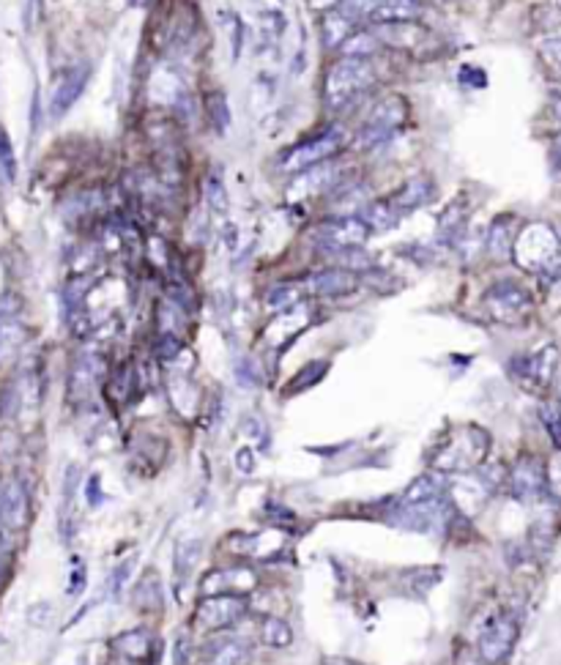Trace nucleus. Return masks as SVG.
<instances>
[{
    "mask_svg": "<svg viewBox=\"0 0 561 665\" xmlns=\"http://www.w3.org/2000/svg\"><path fill=\"white\" fill-rule=\"evenodd\" d=\"M375 85V69L370 58H343L331 64L323 77V104L329 109L351 107L367 88Z\"/></svg>",
    "mask_w": 561,
    "mask_h": 665,
    "instance_id": "obj_1",
    "label": "nucleus"
},
{
    "mask_svg": "<svg viewBox=\"0 0 561 665\" xmlns=\"http://www.w3.org/2000/svg\"><path fill=\"white\" fill-rule=\"evenodd\" d=\"M490 450V435L482 427H460L443 441V447L433 455V471L441 474H469L477 471Z\"/></svg>",
    "mask_w": 561,
    "mask_h": 665,
    "instance_id": "obj_2",
    "label": "nucleus"
},
{
    "mask_svg": "<svg viewBox=\"0 0 561 665\" xmlns=\"http://www.w3.org/2000/svg\"><path fill=\"white\" fill-rule=\"evenodd\" d=\"M561 241L558 233L548 225V222H529V225L518 228L515 244H513V260L523 271L542 274L550 268L558 258Z\"/></svg>",
    "mask_w": 561,
    "mask_h": 665,
    "instance_id": "obj_3",
    "label": "nucleus"
},
{
    "mask_svg": "<svg viewBox=\"0 0 561 665\" xmlns=\"http://www.w3.org/2000/svg\"><path fill=\"white\" fill-rule=\"evenodd\" d=\"M406 121H408V101L398 93L383 96L381 101L373 104L367 118L362 121L356 143L362 148H378L395 137L406 127Z\"/></svg>",
    "mask_w": 561,
    "mask_h": 665,
    "instance_id": "obj_4",
    "label": "nucleus"
},
{
    "mask_svg": "<svg viewBox=\"0 0 561 665\" xmlns=\"http://www.w3.org/2000/svg\"><path fill=\"white\" fill-rule=\"evenodd\" d=\"M348 143L346 132L340 127H329V129H320L318 135L307 137L304 143L288 148V153L283 156V171L288 173H302V171H310L315 164H323V162H331V156H337L343 151V145Z\"/></svg>",
    "mask_w": 561,
    "mask_h": 665,
    "instance_id": "obj_5",
    "label": "nucleus"
},
{
    "mask_svg": "<svg viewBox=\"0 0 561 665\" xmlns=\"http://www.w3.org/2000/svg\"><path fill=\"white\" fill-rule=\"evenodd\" d=\"M482 302H485V310L490 312L493 320L507 323V326L523 323L534 310L531 293L515 280H501V283L490 285Z\"/></svg>",
    "mask_w": 561,
    "mask_h": 665,
    "instance_id": "obj_6",
    "label": "nucleus"
},
{
    "mask_svg": "<svg viewBox=\"0 0 561 665\" xmlns=\"http://www.w3.org/2000/svg\"><path fill=\"white\" fill-rule=\"evenodd\" d=\"M247 614V597L244 594H211L203 597L192 614V627L206 633H222L241 622Z\"/></svg>",
    "mask_w": 561,
    "mask_h": 665,
    "instance_id": "obj_7",
    "label": "nucleus"
},
{
    "mask_svg": "<svg viewBox=\"0 0 561 665\" xmlns=\"http://www.w3.org/2000/svg\"><path fill=\"white\" fill-rule=\"evenodd\" d=\"M507 487L523 504H542L550 498L548 490V466L537 455H521L507 471Z\"/></svg>",
    "mask_w": 561,
    "mask_h": 665,
    "instance_id": "obj_8",
    "label": "nucleus"
},
{
    "mask_svg": "<svg viewBox=\"0 0 561 665\" xmlns=\"http://www.w3.org/2000/svg\"><path fill=\"white\" fill-rule=\"evenodd\" d=\"M518 635H521V622L515 614H498L493 617L482 635H479V643H477V652H479V660L485 665H501L504 660H507L518 643Z\"/></svg>",
    "mask_w": 561,
    "mask_h": 665,
    "instance_id": "obj_9",
    "label": "nucleus"
},
{
    "mask_svg": "<svg viewBox=\"0 0 561 665\" xmlns=\"http://www.w3.org/2000/svg\"><path fill=\"white\" fill-rule=\"evenodd\" d=\"M370 239V228L356 214H337L320 219L315 228L318 249H343V247H362Z\"/></svg>",
    "mask_w": 561,
    "mask_h": 665,
    "instance_id": "obj_10",
    "label": "nucleus"
},
{
    "mask_svg": "<svg viewBox=\"0 0 561 665\" xmlns=\"http://www.w3.org/2000/svg\"><path fill=\"white\" fill-rule=\"evenodd\" d=\"M556 364H558V348L548 343L534 354L518 356L513 362V372L523 386H529V389H545L556 375Z\"/></svg>",
    "mask_w": 561,
    "mask_h": 665,
    "instance_id": "obj_11",
    "label": "nucleus"
},
{
    "mask_svg": "<svg viewBox=\"0 0 561 665\" xmlns=\"http://www.w3.org/2000/svg\"><path fill=\"white\" fill-rule=\"evenodd\" d=\"M112 657L121 665H151V652H159V641L148 627H135L110 641Z\"/></svg>",
    "mask_w": 561,
    "mask_h": 665,
    "instance_id": "obj_12",
    "label": "nucleus"
},
{
    "mask_svg": "<svg viewBox=\"0 0 561 665\" xmlns=\"http://www.w3.org/2000/svg\"><path fill=\"white\" fill-rule=\"evenodd\" d=\"M302 283V291L304 296H318V299H331V296H346L351 291H356L359 285V276L356 271H346V268H323V271H315L310 276H304Z\"/></svg>",
    "mask_w": 561,
    "mask_h": 665,
    "instance_id": "obj_13",
    "label": "nucleus"
},
{
    "mask_svg": "<svg viewBox=\"0 0 561 665\" xmlns=\"http://www.w3.org/2000/svg\"><path fill=\"white\" fill-rule=\"evenodd\" d=\"M88 77H91V69L77 64V66H69L61 80L55 83V91H52V99H49V116L52 118H61L69 113V107L83 96L85 85H88Z\"/></svg>",
    "mask_w": 561,
    "mask_h": 665,
    "instance_id": "obj_14",
    "label": "nucleus"
},
{
    "mask_svg": "<svg viewBox=\"0 0 561 665\" xmlns=\"http://www.w3.org/2000/svg\"><path fill=\"white\" fill-rule=\"evenodd\" d=\"M258 586V578L250 567H228V570H214L203 581V597L211 594H247Z\"/></svg>",
    "mask_w": 561,
    "mask_h": 665,
    "instance_id": "obj_15",
    "label": "nucleus"
},
{
    "mask_svg": "<svg viewBox=\"0 0 561 665\" xmlns=\"http://www.w3.org/2000/svg\"><path fill=\"white\" fill-rule=\"evenodd\" d=\"M4 487V502H0V523L6 529H22L31 521V502H28V490L25 485L12 477L6 482H0Z\"/></svg>",
    "mask_w": 561,
    "mask_h": 665,
    "instance_id": "obj_16",
    "label": "nucleus"
},
{
    "mask_svg": "<svg viewBox=\"0 0 561 665\" xmlns=\"http://www.w3.org/2000/svg\"><path fill=\"white\" fill-rule=\"evenodd\" d=\"M104 378V359L96 354V351H85L75 359L72 364V375H69V392L72 398H80L85 400L96 386L99 381Z\"/></svg>",
    "mask_w": 561,
    "mask_h": 665,
    "instance_id": "obj_17",
    "label": "nucleus"
},
{
    "mask_svg": "<svg viewBox=\"0 0 561 665\" xmlns=\"http://www.w3.org/2000/svg\"><path fill=\"white\" fill-rule=\"evenodd\" d=\"M359 31V22L348 17L340 6H334L320 14V44L326 49H340L346 39H351Z\"/></svg>",
    "mask_w": 561,
    "mask_h": 665,
    "instance_id": "obj_18",
    "label": "nucleus"
},
{
    "mask_svg": "<svg viewBox=\"0 0 561 665\" xmlns=\"http://www.w3.org/2000/svg\"><path fill=\"white\" fill-rule=\"evenodd\" d=\"M203 660L208 665H250L252 649L241 638H214L203 646Z\"/></svg>",
    "mask_w": 561,
    "mask_h": 665,
    "instance_id": "obj_19",
    "label": "nucleus"
},
{
    "mask_svg": "<svg viewBox=\"0 0 561 665\" xmlns=\"http://www.w3.org/2000/svg\"><path fill=\"white\" fill-rule=\"evenodd\" d=\"M518 236V219L513 214L498 216L485 239V249L493 260H510L513 258V244Z\"/></svg>",
    "mask_w": 561,
    "mask_h": 665,
    "instance_id": "obj_20",
    "label": "nucleus"
},
{
    "mask_svg": "<svg viewBox=\"0 0 561 665\" xmlns=\"http://www.w3.org/2000/svg\"><path fill=\"white\" fill-rule=\"evenodd\" d=\"M422 4L419 0H383V4L370 14V25H400V22H419Z\"/></svg>",
    "mask_w": 561,
    "mask_h": 665,
    "instance_id": "obj_21",
    "label": "nucleus"
},
{
    "mask_svg": "<svg viewBox=\"0 0 561 665\" xmlns=\"http://www.w3.org/2000/svg\"><path fill=\"white\" fill-rule=\"evenodd\" d=\"M433 192H435V184H433L427 176H416V179H411L403 189H398L395 195H391L389 203L398 208L400 216H406L408 211H416V208H422L425 203H430V200H433Z\"/></svg>",
    "mask_w": 561,
    "mask_h": 665,
    "instance_id": "obj_22",
    "label": "nucleus"
},
{
    "mask_svg": "<svg viewBox=\"0 0 561 665\" xmlns=\"http://www.w3.org/2000/svg\"><path fill=\"white\" fill-rule=\"evenodd\" d=\"M443 493H446V474L430 468L406 487V493L398 498L395 504H422V502H430V498H438Z\"/></svg>",
    "mask_w": 561,
    "mask_h": 665,
    "instance_id": "obj_23",
    "label": "nucleus"
},
{
    "mask_svg": "<svg viewBox=\"0 0 561 665\" xmlns=\"http://www.w3.org/2000/svg\"><path fill=\"white\" fill-rule=\"evenodd\" d=\"M25 337L28 331L17 320V315H0V367L17 359L20 348L25 346Z\"/></svg>",
    "mask_w": 561,
    "mask_h": 665,
    "instance_id": "obj_24",
    "label": "nucleus"
},
{
    "mask_svg": "<svg viewBox=\"0 0 561 665\" xmlns=\"http://www.w3.org/2000/svg\"><path fill=\"white\" fill-rule=\"evenodd\" d=\"M356 216H362V222L370 228V233L375 231V233H386V231H391V228H398V222L403 219L400 214H398V208L391 206L389 200H370Z\"/></svg>",
    "mask_w": 561,
    "mask_h": 665,
    "instance_id": "obj_25",
    "label": "nucleus"
},
{
    "mask_svg": "<svg viewBox=\"0 0 561 665\" xmlns=\"http://www.w3.org/2000/svg\"><path fill=\"white\" fill-rule=\"evenodd\" d=\"M132 602L137 608H143V611H162L164 605V589H162V581L153 570H148L137 586L132 589Z\"/></svg>",
    "mask_w": 561,
    "mask_h": 665,
    "instance_id": "obj_26",
    "label": "nucleus"
},
{
    "mask_svg": "<svg viewBox=\"0 0 561 665\" xmlns=\"http://www.w3.org/2000/svg\"><path fill=\"white\" fill-rule=\"evenodd\" d=\"M137 372H135V367L132 364H121L116 372L110 375V381H107V395L112 398V400H118V403H132L135 400V395H137Z\"/></svg>",
    "mask_w": 561,
    "mask_h": 665,
    "instance_id": "obj_27",
    "label": "nucleus"
},
{
    "mask_svg": "<svg viewBox=\"0 0 561 665\" xmlns=\"http://www.w3.org/2000/svg\"><path fill=\"white\" fill-rule=\"evenodd\" d=\"M304 299V291H302V283H276L266 291L263 296V304L274 312H283V310H291L296 304H302Z\"/></svg>",
    "mask_w": 561,
    "mask_h": 665,
    "instance_id": "obj_28",
    "label": "nucleus"
},
{
    "mask_svg": "<svg viewBox=\"0 0 561 665\" xmlns=\"http://www.w3.org/2000/svg\"><path fill=\"white\" fill-rule=\"evenodd\" d=\"M200 553H203V542L200 539H179L176 542V550H173V567H176V575H179V581H184L187 575H192V570H195V564H197V559H200Z\"/></svg>",
    "mask_w": 561,
    "mask_h": 665,
    "instance_id": "obj_29",
    "label": "nucleus"
},
{
    "mask_svg": "<svg viewBox=\"0 0 561 665\" xmlns=\"http://www.w3.org/2000/svg\"><path fill=\"white\" fill-rule=\"evenodd\" d=\"M260 641L271 649H288L294 643V630L285 619L279 617H268L260 625Z\"/></svg>",
    "mask_w": 561,
    "mask_h": 665,
    "instance_id": "obj_30",
    "label": "nucleus"
},
{
    "mask_svg": "<svg viewBox=\"0 0 561 665\" xmlns=\"http://www.w3.org/2000/svg\"><path fill=\"white\" fill-rule=\"evenodd\" d=\"M378 47H381V41L373 31H356L351 39L343 41L340 52L346 55V58H373Z\"/></svg>",
    "mask_w": 561,
    "mask_h": 665,
    "instance_id": "obj_31",
    "label": "nucleus"
},
{
    "mask_svg": "<svg viewBox=\"0 0 561 665\" xmlns=\"http://www.w3.org/2000/svg\"><path fill=\"white\" fill-rule=\"evenodd\" d=\"M553 510H548V512H542L537 521H534V526H531V542L537 545V550H548L553 542H556V531H558V526H553Z\"/></svg>",
    "mask_w": 561,
    "mask_h": 665,
    "instance_id": "obj_32",
    "label": "nucleus"
},
{
    "mask_svg": "<svg viewBox=\"0 0 561 665\" xmlns=\"http://www.w3.org/2000/svg\"><path fill=\"white\" fill-rule=\"evenodd\" d=\"M539 58L548 66V72L561 80V36H548L539 44Z\"/></svg>",
    "mask_w": 561,
    "mask_h": 665,
    "instance_id": "obj_33",
    "label": "nucleus"
},
{
    "mask_svg": "<svg viewBox=\"0 0 561 665\" xmlns=\"http://www.w3.org/2000/svg\"><path fill=\"white\" fill-rule=\"evenodd\" d=\"M208 118L214 124L216 132H224L231 124V109H228V101H224V93L216 91V93H208Z\"/></svg>",
    "mask_w": 561,
    "mask_h": 665,
    "instance_id": "obj_34",
    "label": "nucleus"
},
{
    "mask_svg": "<svg viewBox=\"0 0 561 665\" xmlns=\"http://www.w3.org/2000/svg\"><path fill=\"white\" fill-rule=\"evenodd\" d=\"M329 364L326 362H310L294 381H291V392H299V389H310L312 383H318L323 375H326Z\"/></svg>",
    "mask_w": 561,
    "mask_h": 665,
    "instance_id": "obj_35",
    "label": "nucleus"
},
{
    "mask_svg": "<svg viewBox=\"0 0 561 665\" xmlns=\"http://www.w3.org/2000/svg\"><path fill=\"white\" fill-rule=\"evenodd\" d=\"M206 203H208V211L214 216H222L224 211H228V195H224L219 179H214V176L206 181Z\"/></svg>",
    "mask_w": 561,
    "mask_h": 665,
    "instance_id": "obj_36",
    "label": "nucleus"
},
{
    "mask_svg": "<svg viewBox=\"0 0 561 665\" xmlns=\"http://www.w3.org/2000/svg\"><path fill=\"white\" fill-rule=\"evenodd\" d=\"M539 416H542V422H545L553 443L561 450V403H545L542 411H539Z\"/></svg>",
    "mask_w": 561,
    "mask_h": 665,
    "instance_id": "obj_37",
    "label": "nucleus"
},
{
    "mask_svg": "<svg viewBox=\"0 0 561 665\" xmlns=\"http://www.w3.org/2000/svg\"><path fill=\"white\" fill-rule=\"evenodd\" d=\"M381 4H383V0H343L340 9H343L348 17H354L356 22H364V20H370V14H373Z\"/></svg>",
    "mask_w": 561,
    "mask_h": 665,
    "instance_id": "obj_38",
    "label": "nucleus"
},
{
    "mask_svg": "<svg viewBox=\"0 0 561 665\" xmlns=\"http://www.w3.org/2000/svg\"><path fill=\"white\" fill-rule=\"evenodd\" d=\"M192 652H195L192 630H181L176 635V643H173V662L176 665H189L192 662Z\"/></svg>",
    "mask_w": 561,
    "mask_h": 665,
    "instance_id": "obj_39",
    "label": "nucleus"
},
{
    "mask_svg": "<svg viewBox=\"0 0 561 665\" xmlns=\"http://www.w3.org/2000/svg\"><path fill=\"white\" fill-rule=\"evenodd\" d=\"M132 567H135V559H129V562H121L118 567H116V573H112V594H121L124 591V586H127V578L132 575Z\"/></svg>",
    "mask_w": 561,
    "mask_h": 665,
    "instance_id": "obj_40",
    "label": "nucleus"
},
{
    "mask_svg": "<svg viewBox=\"0 0 561 665\" xmlns=\"http://www.w3.org/2000/svg\"><path fill=\"white\" fill-rule=\"evenodd\" d=\"M236 378L241 381V386H255L260 378H258V370H255V364L250 362V359H241L239 364H236Z\"/></svg>",
    "mask_w": 561,
    "mask_h": 665,
    "instance_id": "obj_41",
    "label": "nucleus"
},
{
    "mask_svg": "<svg viewBox=\"0 0 561 665\" xmlns=\"http://www.w3.org/2000/svg\"><path fill=\"white\" fill-rule=\"evenodd\" d=\"M236 468H239L241 474H250V471L255 468V452L247 450V447L239 450V452H236Z\"/></svg>",
    "mask_w": 561,
    "mask_h": 665,
    "instance_id": "obj_42",
    "label": "nucleus"
},
{
    "mask_svg": "<svg viewBox=\"0 0 561 665\" xmlns=\"http://www.w3.org/2000/svg\"><path fill=\"white\" fill-rule=\"evenodd\" d=\"M85 586V562H75V570H72V586H69V594H77L80 589Z\"/></svg>",
    "mask_w": 561,
    "mask_h": 665,
    "instance_id": "obj_43",
    "label": "nucleus"
},
{
    "mask_svg": "<svg viewBox=\"0 0 561 665\" xmlns=\"http://www.w3.org/2000/svg\"><path fill=\"white\" fill-rule=\"evenodd\" d=\"M550 168H553V173H561V132L550 145Z\"/></svg>",
    "mask_w": 561,
    "mask_h": 665,
    "instance_id": "obj_44",
    "label": "nucleus"
},
{
    "mask_svg": "<svg viewBox=\"0 0 561 665\" xmlns=\"http://www.w3.org/2000/svg\"><path fill=\"white\" fill-rule=\"evenodd\" d=\"M0 162L12 164V140H9V135L4 129H0Z\"/></svg>",
    "mask_w": 561,
    "mask_h": 665,
    "instance_id": "obj_45",
    "label": "nucleus"
},
{
    "mask_svg": "<svg viewBox=\"0 0 561 665\" xmlns=\"http://www.w3.org/2000/svg\"><path fill=\"white\" fill-rule=\"evenodd\" d=\"M9 550H12V539H9V531H6V526L0 523V556H6Z\"/></svg>",
    "mask_w": 561,
    "mask_h": 665,
    "instance_id": "obj_46",
    "label": "nucleus"
},
{
    "mask_svg": "<svg viewBox=\"0 0 561 665\" xmlns=\"http://www.w3.org/2000/svg\"><path fill=\"white\" fill-rule=\"evenodd\" d=\"M323 665H362L351 657H323Z\"/></svg>",
    "mask_w": 561,
    "mask_h": 665,
    "instance_id": "obj_47",
    "label": "nucleus"
},
{
    "mask_svg": "<svg viewBox=\"0 0 561 665\" xmlns=\"http://www.w3.org/2000/svg\"><path fill=\"white\" fill-rule=\"evenodd\" d=\"M9 578V567H6V556H0V583Z\"/></svg>",
    "mask_w": 561,
    "mask_h": 665,
    "instance_id": "obj_48",
    "label": "nucleus"
},
{
    "mask_svg": "<svg viewBox=\"0 0 561 665\" xmlns=\"http://www.w3.org/2000/svg\"><path fill=\"white\" fill-rule=\"evenodd\" d=\"M0 502H4V487H0Z\"/></svg>",
    "mask_w": 561,
    "mask_h": 665,
    "instance_id": "obj_49",
    "label": "nucleus"
},
{
    "mask_svg": "<svg viewBox=\"0 0 561 665\" xmlns=\"http://www.w3.org/2000/svg\"><path fill=\"white\" fill-rule=\"evenodd\" d=\"M553 4H556V6H561V0H553Z\"/></svg>",
    "mask_w": 561,
    "mask_h": 665,
    "instance_id": "obj_50",
    "label": "nucleus"
},
{
    "mask_svg": "<svg viewBox=\"0 0 561 665\" xmlns=\"http://www.w3.org/2000/svg\"><path fill=\"white\" fill-rule=\"evenodd\" d=\"M419 4H425V0H419Z\"/></svg>",
    "mask_w": 561,
    "mask_h": 665,
    "instance_id": "obj_51",
    "label": "nucleus"
}]
</instances>
